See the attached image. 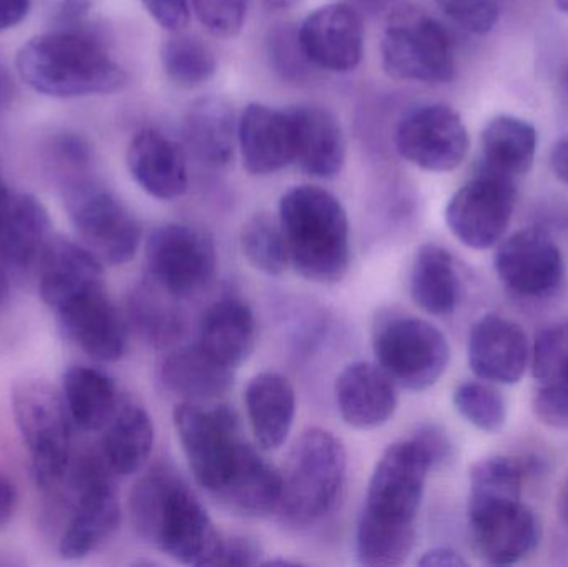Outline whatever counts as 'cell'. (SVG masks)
<instances>
[{
  "mask_svg": "<svg viewBox=\"0 0 568 567\" xmlns=\"http://www.w3.org/2000/svg\"><path fill=\"white\" fill-rule=\"evenodd\" d=\"M16 69L33 92L52 99L106 95L126 82L109 47L82 27H59L27 40L17 52Z\"/></svg>",
  "mask_w": 568,
  "mask_h": 567,
  "instance_id": "cell-1",
  "label": "cell"
},
{
  "mask_svg": "<svg viewBox=\"0 0 568 567\" xmlns=\"http://www.w3.org/2000/svg\"><path fill=\"white\" fill-rule=\"evenodd\" d=\"M130 518L143 541L185 566H215L223 538L205 506L173 473L143 476L130 495Z\"/></svg>",
  "mask_w": 568,
  "mask_h": 567,
  "instance_id": "cell-2",
  "label": "cell"
},
{
  "mask_svg": "<svg viewBox=\"0 0 568 567\" xmlns=\"http://www.w3.org/2000/svg\"><path fill=\"white\" fill-rule=\"evenodd\" d=\"M290 265L303 279L334 285L351 263L349 222L339 200L314 185L293 186L280 200Z\"/></svg>",
  "mask_w": 568,
  "mask_h": 567,
  "instance_id": "cell-3",
  "label": "cell"
},
{
  "mask_svg": "<svg viewBox=\"0 0 568 567\" xmlns=\"http://www.w3.org/2000/svg\"><path fill=\"white\" fill-rule=\"evenodd\" d=\"M346 473V449L333 433L321 428L304 432L282 473L280 518L293 528H307L326 518L343 495Z\"/></svg>",
  "mask_w": 568,
  "mask_h": 567,
  "instance_id": "cell-4",
  "label": "cell"
},
{
  "mask_svg": "<svg viewBox=\"0 0 568 567\" xmlns=\"http://www.w3.org/2000/svg\"><path fill=\"white\" fill-rule=\"evenodd\" d=\"M12 413L37 485L55 489L72 463V419L62 393L42 379H23L12 389Z\"/></svg>",
  "mask_w": 568,
  "mask_h": 567,
  "instance_id": "cell-5",
  "label": "cell"
},
{
  "mask_svg": "<svg viewBox=\"0 0 568 567\" xmlns=\"http://www.w3.org/2000/svg\"><path fill=\"white\" fill-rule=\"evenodd\" d=\"M173 425L196 483L216 498L248 445L236 413L225 405L182 402L173 412Z\"/></svg>",
  "mask_w": 568,
  "mask_h": 567,
  "instance_id": "cell-6",
  "label": "cell"
},
{
  "mask_svg": "<svg viewBox=\"0 0 568 567\" xmlns=\"http://www.w3.org/2000/svg\"><path fill=\"white\" fill-rule=\"evenodd\" d=\"M381 57L387 75L420 83H449L456 55L449 32L416 7L394 9L384 27Z\"/></svg>",
  "mask_w": 568,
  "mask_h": 567,
  "instance_id": "cell-7",
  "label": "cell"
},
{
  "mask_svg": "<svg viewBox=\"0 0 568 567\" xmlns=\"http://www.w3.org/2000/svg\"><path fill=\"white\" fill-rule=\"evenodd\" d=\"M110 473L103 456H83L70 463L63 482L72 486L73 505L59 541L63 559L87 558L119 529L122 512Z\"/></svg>",
  "mask_w": 568,
  "mask_h": 567,
  "instance_id": "cell-8",
  "label": "cell"
},
{
  "mask_svg": "<svg viewBox=\"0 0 568 567\" xmlns=\"http://www.w3.org/2000/svg\"><path fill=\"white\" fill-rule=\"evenodd\" d=\"M433 472L419 443H394L381 456L371 476L359 519L393 529H416L427 475Z\"/></svg>",
  "mask_w": 568,
  "mask_h": 567,
  "instance_id": "cell-9",
  "label": "cell"
},
{
  "mask_svg": "<svg viewBox=\"0 0 568 567\" xmlns=\"http://www.w3.org/2000/svg\"><path fill=\"white\" fill-rule=\"evenodd\" d=\"M65 209L80 243L102 265H125L139 252V222L109 190L73 182L65 193Z\"/></svg>",
  "mask_w": 568,
  "mask_h": 567,
  "instance_id": "cell-10",
  "label": "cell"
},
{
  "mask_svg": "<svg viewBox=\"0 0 568 567\" xmlns=\"http://www.w3.org/2000/svg\"><path fill=\"white\" fill-rule=\"evenodd\" d=\"M374 355L396 385L424 392L439 382L449 365L446 336L426 320H387L374 335Z\"/></svg>",
  "mask_w": 568,
  "mask_h": 567,
  "instance_id": "cell-11",
  "label": "cell"
},
{
  "mask_svg": "<svg viewBox=\"0 0 568 567\" xmlns=\"http://www.w3.org/2000/svg\"><path fill=\"white\" fill-rule=\"evenodd\" d=\"M516 203V180L477 170L450 196L446 206L447 226L469 249H493L506 235Z\"/></svg>",
  "mask_w": 568,
  "mask_h": 567,
  "instance_id": "cell-12",
  "label": "cell"
},
{
  "mask_svg": "<svg viewBox=\"0 0 568 567\" xmlns=\"http://www.w3.org/2000/svg\"><path fill=\"white\" fill-rule=\"evenodd\" d=\"M145 253L150 279L179 298L209 285L219 260L213 240L182 223L153 230L146 240Z\"/></svg>",
  "mask_w": 568,
  "mask_h": 567,
  "instance_id": "cell-13",
  "label": "cell"
},
{
  "mask_svg": "<svg viewBox=\"0 0 568 567\" xmlns=\"http://www.w3.org/2000/svg\"><path fill=\"white\" fill-rule=\"evenodd\" d=\"M469 146L463 119L444 103L417 107L397 125V152L427 172H453L463 165Z\"/></svg>",
  "mask_w": 568,
  "mask_h": 567,
  "instance_id": "cell-14",
  "label": "cell"
},
{
  "mask_svg": "<svg viewBox=\"0 0 568 567\" xmlns=\"http://www.w3.org/2000/svg\"><path fill=\"white\" fill-rule=\"evenodd\" d=\"M469 525L474 551L487 565L523 561L540 538L536 515L520 498H469Z\"/></svg>",
  "mask_w": 568,
  "mask_h": 567,
  "instance_id": "cell-15",
  "label": "cell"
},
{
  "mask_svg": "<svg viewBox=\"0 0 568 567\" xmlns=\"http://www.w3.org/2000/svg\"><path fill=\"white\" fill-rule=\"evenodd\" d=\"M496 272L507 290L526 298H544L562 285V253L549 233L524 229L500 243Z\"/></svg>",
  "mask_w": 568,
  "mask_h": 567,
  "instance_id": "cell-16",
  "label": "cell"
},
{
  "mask_svg": "<svg viewBox=\"0 0 568 567\" xmlns=\"http://www.w3.org/2000/svg\"><path fill=\"white\" fill-rule=\"evenodd\" d=\"M67 338L99 362H116L129 345L126 323L103 285L93 286L53 312Z\"/></svg>",
  "mask_w": 568,
  "mask_h": 567,
  "instance_id": "cell-17",
  "label": "cell"
},
{
  "mask_svg": "<svg viewBox=\"0 0 568 567\" xmlns=\"http://www.w3.org/2000/svg\"><path fill=\"white\" fill-rule=\"evenodd\" d=\"M297 39L316 69L349 72L363 60V22L349 3H329L314 10L297 27Z\"/></svg>",
  "mask_w": 568,
  "mask_h": 567,
  "instance_id": "cell-18",
  "label": "cell"
},
{
  "mask_svg": "<svg viewBox=\"0 0 568 567\" xmlns=\"http://www.w3.org/2000/svg\"><path fill=\"white\" fill-rule=\"evenodd\" d=\"M530 360V345L519 323L489 313L469 336V365L480 379L499 385H516Z\"/></svg>",
  "mask_w": 568,
  "mask_h": 567,
  "instance_id": "cell-19",
  "label": "cell"
},
{
  "mask_svg": "<svg viewBox=\"0 0 568 567\" xmlns=\"http://www.w3.org/2000/svg\"><path fill=\"white\" fill-rule=\"evenodd\" d=\"M243 165L252 175H272L296 159L290 110L250 103L239 123Z\"/></svg>",
  "mask_w": 568,
  "mask_h": 567,
  "instance_id": "cell-20",
  "label": "cell"
},
{
  "mask_svg": "<svg viewBox=\"0 0 568 567\" xmlns=\"http://www.w3.org/2000/svg\"><path fill=\"white\" fill-rule=\"evenodd\" d=\"M336 403L346 425L379 428L396 413V383L376 363H351L337 376Z\"/></svg>",
  "mask_w": 568,
  "mask_h": 567,
  "instance_id": "cell-21",
  "label": "cell"
},
{
  "mask_svg": "<svg viewBox=\"0 0 568 567\" xmlns=\"http://www.w3.org/2000/svg\"><path fill=\"white\" fill-rule=\"evenodd\" d=\"M49 212L37 196L10 192L0 209V259L16 272L39 270L52 239Z\"/></svg>",
  "mask_w": 568,
  "mask_h": 567,
  "instance_id": "cell-22",
  "label": "cell"
},
{
  "mask_svg": "<svg viewBox=\"0 0 568 567\" xmlns=\"http://www.w3.org/2000/svg\"><path fill=\"white\" fill-rule=\"evenodd\" d=\"M126 166L136 185L153 199L175 200L189 189L182 149L159 130L135 133L126 150Z\"/></svg>",
  "mask_w": 568,
  "mask_h": 567,
  "instance_id": "cell-23",
  "label": "cell"
},
{
  "mask_svg": "<svg viewBox=\"0 0 568 567\" xmlns=\"http://www.w3.org/2000/svg\"><path fill=\"white\" fill-rule=\"evenodd\" d=\"M103 285V265L82 245L52 236L39 265V290L52 312L80 293Z\"/></svg>",
  "mask_w": 568,
  "mask_h": 567,
  "instance_id": "cell-24",
  "label": "cell"
},
{
  "mask_svg": "<svg viewBox=\"0 0 568 567\" xmlns=\"http://www.w3.org/2000/svg\"><path fill=\"white\" fill-rule=\"evenodd\" d=\"M301 170L317 179H333L346 160V142L336 117L323 107L301 105L290 110Z\"/></svg>",
  "mask_w": 568,
  "mask_h": 567,
  "instance_id": "cell-25",
  "label": "cell"
},
{
  "mask_svg": "<svg viewBox=\"0 0 568 567\" xmlns=\"http://www.w3.org/2000/svg\"><path fill=\"white\" fill-rule=\"evenodd\" d=\"M235 369L203 352L199 343L172 350L160 363L163 388L183 402L205 403L225 395L233 385Z\"/></svg>",
  "mask_w": 568,
  "mask_h": 567,
  "instance_id": "cell-26",
  "label": "cell"
},
{
  "mask_svg": "<svg viewBox=\"0 0 568 567\" xmlns=\"http://www.w3.org/2000/svg\"><path fill=\"white\" fill-rule=\"evenodd\" d=\"M245 403L260 448H282L296 416V393L290 379L275 372L253 376L246 386Z\"/></svg>",
  "mask_w": 568,
  "mask_h": 567,
  "instance_id": "cell-27",
  "label": "cell"
},
{
  "mask_svg": "<svg viewBox=\"0 0 568 567\" xmlns=\"http://www.w3.org/2000/svg\"><path fill=\"white\" fill-rule=\"evenodd\" d=\"M282 486V473L248 443L232 478L215 499L235 515L258 518L278 509Z\"/></svg>",
  "mask_w": 568,
  "mask_h": 567,
  "instance_id": "cell-28",
  "label": "cell"
},
{
  "mask_svg": "<svg viewBox=\"0 0 568 567\" xmlns=\"http://www.w3.org/2000/svg\"><path fill=\"white\" fill-rule=\"evenodd\" d=\"M196 343L216 362L232 369L239 368L255 348V313L242 300L226 298L215 303L203 315Z\"/></svg>",
  "mask_w": 568,
  "mask_h": 567,
  "instance_id": "cell-29",
  "label": "cell"
},
{
  "mask_svg": "<svg viewBox=\"0 0 568 567\" xmlns=\"http://www.w3.org/2000/svg\"><path fill=\"white\" fill-rule=\"evenodd\" d=\"M537 153V130L516 115L490 120L480 136L477 170L517 180L532 169Z\"/></svg>",
  "mask_w": 568,
  "mask_h": 567,
  "instance_id": "cell-30",
  "label": "cell"
},
{
  "mask_svg": "<svg viewBox=\"0 0 568 567\" xmlns=\"http://www.w3.org/2000/svg\"><path fill=\"white\" fill-rule=\"evenodd\" d=\"M153 443L155 428L149 412L135 399L122 398L103 438L102 456L113 475L139 473L152 455Z\"/></svg>",
  "mask_w": 568,
  "mask_h": 567,
  "instance_id": "cell-31",
  "label": "cell"
},
{
  "mask_svg": "<svg viewBox=\"0 0 568 567\" xmlns=\"http://www.w3.org/2000/svg\"><path fill=\"white\" fill-rule=\"evenodd\" d=\"M186 145L196 160L222 169L235 152V115L222 97H203L190 105L183 123Z\"/></svg>",
  "mask_w": 568,
  "mask_h": 567,
  "instance_id": "cell-32",
  "label": "cell"
},
{
  "mask_svg": "<svg viewBox=\"0 0 568 567\" xmlns=\"http://www.w3.org/2000/svg\"><path fill=\"white\" fill-rule=\"evenodd\" d=\"M62 396L77 428L100 432L112 422L122 396L106 373L90 366H72L63 373Z\"/></svg>",
  "mask_w": 568,
  "mask_h": 567,
  "instance_id": "cell-33",
  "label": "cell"
},
{
  "mask_svg": "<svg viewBox=\"0 0 568 567\" xmlns=\"http://www.w3.org/2000/svg\"><path fill=\"white\" fill-rule=\"evenodd\" d=\"M179 296L155 280H143L129 298V320L140 338L155 348H169L185 335L186 322Z\"/></svg>",
  "mask_w": 568,
  "mask_h": 567,
  "instance_id": "cell-34",
  "label": "cell"
},
{
  "mask_svg": "<svg viewBox=\"0 0 568 567\" xmlns=\"http://www.w3.org/2000/svg\"><path fill=\"white\" fill-rule=\"evenodd\" d=\"M410 293L424 312L449 316L460 300V282L453 255L436 243L420 246L410 272Z\"/></svg>",
  "mask_w": 568,
  "mask_h": 567,
  "instance_id": "cell-35",
  "label": "cell"
},
{
  "mask_svg": "<svg viewBox=\"0 0 568 567\" xmlns=\"http://www.w3.org/2000/svg\"><path fill=\"white\" fill-rule=\"evenodd\" d=\"M162 63L175 85L195 89L209 82L216 72L212 49L199 37L173 32L162 47Z\"/></svg>",
  "mask_w": 568,
  "mask_h": 567,
  "instance_id": "cell-36",
  "label": "cell"
},
{
  "mask_svg": "<svg viewBox=\"0 0 568 567\" xmlns=\"http://www.w3.org/2000/svg\"><path fill=\"white\" fill-rule=\"evenodd\" d=\"M243 255L250 265L268 276H280L290 266L286 242L280 220L268 213L252 216L243 226Z\"/></svg>",
  "mask_w": 568,
  "mask_h": 567,
  "instance_id": "cell-37",
  "label": "cell"
},
{
  "mask_svg": "<svg viewBox=\"0 0 568 567\" xmlns=\"http://www.w3.org/2000/svg\"><path fill=\"white\" fill-rule=\"evenodd\" d=\"M416 541V529H393L373 523H357V561L371 567H393L403 565Z\"/></svg>",
  "mask_w": 568,
  "mask_h": 567,
  "instance_id": "cell-38",
  "label": "cell"
},
{
  "mask_svg": "<svg viewBox=\"0 0 568 567\" xmlns=\"http://www.w3.org/2000/svg\"><path fill=\"white\" fill-rule=\"evenodd\" d=\"M453 402L459 415L483 432H499L506 423V402L493 386L479 382L463 383L454 392Z\"/></svg>",
  "mask_w": 568,
  "mask_h": 567,
  "instance_id": "cell-39",
  "label": "cell"
},
{
  "mask_svg": "<svg viewBox=\"0 0 568 567\" xmlns=\"http://www.w3.org/2000/svg\"><path fill=\"white\" fill-rule=\"evenodd\" d=\"M266 49H268L270 63L273 69L287 82H306L313 77V70L316 67L307 60L301 49L297 27L291 26V23H280L270 29Z\"/></svg>",
  "mask_w": 568,
  "mask_h": 567,
  "instance_id": "cell-40",
  "label": "cell"
},
{
  "mask_svg": "<svg viewBox=\"0 0 568 567\" xmlns=\"http://www.w3.org/2000/svg\"><path fill=\"white\" fill-rule=\"evenodd\" d=\"M532 405L540 423L550 428L568 429V360L540 379Z\"/></svg>",
  "mask_w": 568,
  "mask_h": 567,
  "instance_id": "cell-41",
  "label": "cell"
},
{
  "mask_svg": "<svg viewBox=\"0 0 568 567\" xmlns=\"http://www.w3.org/2000/svg\"><path fill=\"white\" fill-rule=\"evenodd\" d=\"M440 12L474 36L493 32L499 22L500 0H434Z\"/></svg>",
  "mask_w": 568,
  "mask_h": 567,
  "instance_id": "cell-42",
  "label": "cell"
},
{
  "mask_svg": "<svg viewBox=\"0 0 568 567\" xmlns=\"http://www.w3.org/2000/svg\"><path fill=\"white\" fill-rule=\"evenodd\" d=\"M195 16L212 36L230 39L242 30L248 0H192Z\"/></svg>",
  "mask_w": 568,
  "mask_h": 567,
  "instance_id": "cell-43",
  "label": "cell"
},
{
  "mask_svg": "<svg viewBox=\"0 0 568 567\" xmlns=\"http://www.w3.org/2000/svg\"><path fill=\"white\" fill-rule=\"evenodd\" d=\"M568 360V322L547 326L537 333L532 369L537 379L547 378Z\"/></svg>",
  "mask_w": 568,
  "mask_h": 567,
  "instance_id": "cell-44",
  "label": "cell"
},
{
  "mask_svg": "<svg viewBox=\"0 0 568 567\" xmlns=\"http://www.w3.org/2000/svg\"><path fill=\"white\" fill-rule=\"evenodd\" d=\"M52 159L60 169L80 173L89 169L92 150L89 143L77 133H60L52 142Z\"/></svg>",
  "mask_w": 568,
  "mask_h": 567,
  "instance_id": "cell-45",
  "label": "cell"
},
{
  "mask_svg": "<svg viewBox=\"0 0 568 567\" xmlns=\"http://www.w3.org/2000/svg\"><path fill=\"white\" fill-rule=\"evenodd\" d=\"M413 439L419 443L420 448L426 453L430 468L444 469L454 462L453 442H450L446 429L440 428L439 425L427 423V425L419 426L414 433Z\"/></svg>",
  "mask_w": 568,
  "mask_h": 567,
  "instance_id": "cell-46",
  "label": "cell"
},
{
  "mask_svg": "<svg viewBox=\"0 0 568 567\" xmlns=\"http://www.w3.org/2000/svg\"><path fill=\"white\" fill-rule=\"evenodd\" d=\"M262 556L263 549L256 539L232 536L223 539L215 566H258L263 565Z\"/></svg>",
  "mask_w": 568,
  "mask_h": 567,
  "instance_id": "cell-47",
  "label": "cell"
},
{
  "mask_svg": "<svg viewBox=\"0 0 568 567\" xmlns=\"http://www.w3.org/2000/svg\"><path fill=\"white\" fill-rule=\"evenodd\" d=\"M153 20L170 32H179L190 20L189 0H142Z\"/></svg>",
  "mask_w": 568,
  "mask_h": 567,
  "instance_id": "cell-48",
  "label": "cell"
},
{
  "mask_svg": "<svg viewBox=\"0 0 568 567\" xmlns=\"http://www.w3.org/2000/svg\"><path fill=\"white\" fill-rule=\"evenodd\" d=\"M93 0H59L57 7V19H59L62 29H73L82 27V20L92 9Z\"/></svg>",
  "mask_w": 568,
  "mask_h": 567,
  "instance_id": "cell-49",
  "label": "cell"
},
{
  "mask_svg": "<svg viewBox=\"0 0 568 567\" xmlns=\"http://www.w3.org/2000/svg\"><path fill=\"white\" fill-rule=\"evenodd\" d=\"M32 0H0V32L16 29L29 17Z\"/></svg>",
  "mask_w": 568,
  "mask_h": 567,
  "instance_id": "cell-50",
  "label": "cell"
},
{
  "mask_svg": "<svg viewBox=\"0 0 568 567\" xmlns=\"http://www.w3.org/2000/svg\"><path fill=\"white\" fill-rule=\"evenodd\" d=\"M19 505L16 485L0 473V529L6 528L12 522Z\"/></svg>",
  "mask_w": 568,
  "mask_h": 567,
  "instance_id": "cell-51",
  "label": "cell"
},
{
  "mask_svg": "<svg viewBox=\"0 0 568 567\" xmlns=\"http://www.w3.org/2000/svg\"><path fill=\"white\" fill-rule=\"evenodd\" d=\"M467 561L450 548H434L424 553L423 558L419 559V566H447L459 567L466 566Z\"/></svg>",
  "mask_w": 568,
  "mask_h": 567,
  "instance_id": "cell-52",
  "label": "cell"
},
{
  "mask_svg": "<svg viewBox=\"0 0 568 567\" xmlns=\"http://www.w3.org/2000/svg\"><path fill=\"white\" fill-rule=\"evenodd\" d=\"M550 165H552L557 179L568 186V136L559 140V142L554 145L552 155H550Z\"/></svg>",
  "mask_w": 568,
  "mask_h": 567,
  "instance_id": "cell-53",
  "label": "cell"
},
{
  "mask_svg": "<svg viewBox=\"0 0 568 567\" xmlns=\"http://www.w3.org/2000/svg\"><path fill=\"white\" fill-rule=\"evenodd\" d=\"M13 97V80L6 60L0 55V110L9 105Z\"/></svg>",
  "mask_w": 568,
  "mask_h": 567,
  "instance_id": "cell-54",
  "label": "cell"
},
{
  "mask_svg": "<svg viewBox=\"0 0 568 567\" xmlns=\"http://www.w3.org/2000/svg\"><path fill=\"white\" fill-rule=\"evenodd\" d=\"M397 0H347L353 9L359 13H367V16H376V13L384 12L389 9Z\"/></svg>",
  "mask_w": 568,
  "mask_h": 567,
  "instance_id": "cell-55",
  "label": "cell"
},
{
  "mask_svg": "<svg viewBox=\"0 0 568 567\" xmlns=\"http://www.w3.org/2000/svg\"><path fill=\"white\" fill-rule=\"evenodd\" d=\"M557 512H559L560 522L568 529V475L564 479L562 488H560L559 499H557Z\"/></svg>",
  "mask_w": 568,
  "mask_h": 567,
  "instance_id": "cell-56",
  "label": "cell"
},
{
  "mask_svg": "<svg viewBox=\"0 0 568 567\" xmlns=\"http://www.w3.org/2000/svg\"><path fill=\"white\" fill-rule=\"evenodd\" d=\"M7 265L3 260L0 259V305L6 302L9 296V279H7Z\"/></svg>",
  "mask_w": 568,
  "mask_h": 567,
  "instance_id": "cell-57",
  "label": "cell"
},
{
  "mask_svg": "<svg viewBox=\"0 0 568 567\" xmlns=\"http://www.w3.org/2000/svg\"><path fill=\"white\" fill-rule=\"evenodd\" d=\"M263 2L272 10H287L291 7L297 6L301 0H263Z\"/></svg>",
  "mask_w": 568,
  "mask_h": 567,
  "instance_id": "cell-58",
  "label": "cell"
},
{
  "mask_svg": "<svg viewBox=\"0 0 568 567\" xmlns=\"http://www.w3.org/2000/svg\"><path fill=\"white\" fill-rule=\"evenodd\" d=\"M10 195V189L9 185H7L6 179H3L2 169H0V209H2L3 203L7 202V199H9Z\"/></svg>",
  "mask_w": 568,
  "mask_h": 567,
  "instance_id": "cell-59",
  "label": "cell"
},
{
  "mask_svg": "<svg viewBox=\"0 0 568 567\" xmlns=\"http://www.w3.org/2000/svg\"><path fill=\"white\" fill-rule=\"evenodd\" d=\"M556 6L559 7L560 12L568 16V0H556Z\"/></svg>",
  "mask_w": 568,
  "mask_h": 567,
  "instance_id": "cell-60",
  "label": "cell"
},
{
  "mask_svg": "<svg viewBox=\"0 0 568 567\" xmlns=\"http://www.w3.org/2000/svg\"><path fill=\"white\" fill-rule=\"evenodd\" d=\"M562 85L566 87V90L568 92V67L562 72Z\"/></svg>",
  "mask_w": 568,
  "mask_h": 567,
  "instance_id": "cell-61",
  "label": "cell"
}]
</instances>
